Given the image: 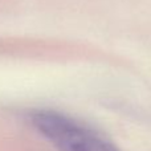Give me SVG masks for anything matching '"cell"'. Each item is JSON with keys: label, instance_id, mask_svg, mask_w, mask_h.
I'll use <instances>...</instances> for the list:
<instances>
[{"label": "cell", "instance_id": "obj_1", "mask_svg": "<svg viewBox=\"0 0 151 151\" xmlns=\"http://www.w3.org/2000/svg\"><path fill=\"white\" fill-rule=\"evenodd\" d=\"M29 121L58 151H121L97 131L56 110H35Z\"/></svg>", "mask_w": 151, "mask_h": 151}]
</instances>
